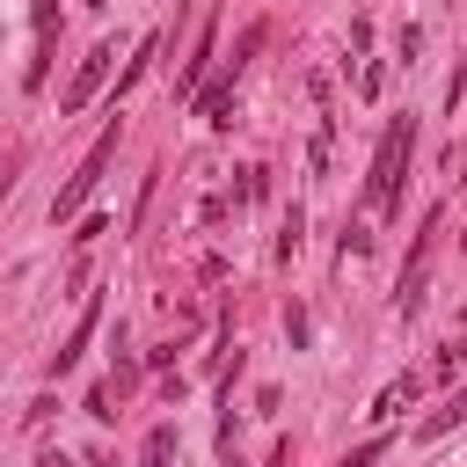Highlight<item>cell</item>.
I'll list each match as a JSON object with an SVG mask.
<instances>
[{
  "instance_id": "cell-10",
  "label": "cell",
  "mask_w": 467,
  "mask_h": 467,
  "mask_svg": "<svg viewBox=\"0 0 467 467\" xmlns=\"http://www.w3.org/2000/svg\"><path fill=\"white\" fill-rule=\"evenodd\" d=\"M379 452H387V438H365V445H350V452H343V460H336V467H372V460H379Z\"/></svg>"
},
{
  "instance_id": "cell-8",
  "label": "cell",
  "mask_w": 467,
  "mask_h": 467,
  "mask_svg": "<svg viewBox=\"0 0 467 467\" xmlns=\"http://www.w3.org/2000/svg\"><path fill=\"white\" fill-rule=\"evenodd\" d=\"M175 460V423H153L146 431V452H139V467H168Z\"/></svg>"
},
{
  "instance_id": "cell-6",
  "label": "cell",
  "mask_w": 467,
  "mask_h": 467,
  "mask_svg": "<svg viewBox=\"0 0 467 467\" xmlns=\"http://www.w3.org/2000/svg\"><path fill=\"white\" fill-rule=\"evenodd\" d=\"M460 423H467V387L445 394V409H431V416L416 423V438H445V431H460Z\"/></svg>"
},
{
  "instance_id": "cell-3",
  "label": "cell",
  "mask_w": 467,
  "mask_h": 467,
  "mask_svg": "<svg viewBox=\"0 0 467 467\" xmlns=\"http://www.w3.org/2000/svg\"><path fill=\"white\" fill-rule=\"evenodd\" d=\"M109 66H117V44H95V51H88V58L73 66V80H66L58 109H66V117H73V109H88V95H95V88L109 80Z\"/></svg>"
},
{
  "instance_id": "cell-9",
  "label": "cell",
  "mask_w": 467,
  "mask_h": 467,
  "mask_svg": "<svg viewBox=\"0 0 467 467\" xmlns=\"http://www.w3.org/2000/svg\"><path fill=\"white\" fill-rule=\"evenodd\" d=\"M153 51H161V36H146V44H139V58H131V66L117 73V95H131V88L146 80V66H153Z\"/></svg>"
},
{
  "instance_id": "cell-12",
  "label": "cell",
  "mask_w": 467,
  "mask_h": 467,
  "mask_svg": "<svg viewBox=\"0 0 467 467\" xmlns=\"http://www.w3.org/2000/svg\"><path fill=\"white\" fill-rule=\"evenodd\" d=\"M7 182H15V175H7V161H0V197H7Z\"/></svg>"
},
{
  "instance_id": "cell-2",
  "label": "cell",
  "mask_w": 467,
  "mask_h": 467,
  "mask_svg": "<svg viewBox=\"0 0 467 467\" xmlns=\"http://www.w3.org/2000/svg\"><path fill=\"white\" fill-rule=\"evenodd\" d=\"M109 161H117V124H102V139L80 153V168H73V175H66V190L51 197V226H58V219H73V212L95 197V182L109 175Z\"/></svg>"
},
{
  "instance_id": "cell-4",
  "label": "cell",
  "mask_w": 467,
  "mask_h": 467,
  "mask_svg": "<svg viewBox=\"0 0 467 467\" xmlns=\"http://www.w3.org/2000/svg\"><path fill=\"white\" fill-rule=\"evenodd\" d=\"M234 80H241V73H226V66H219V80H212V88H197V95H190V102H197V117H204V124H226V117H234Z\"/></svg>"
},
{
  "instance_id": "cell-7",
  "label": "cell",
  "mask_w": 467,
  "mask_h": 467,
  "mask_svg": "<svg viewBox=\"0 0 467 467\" xmlns=\"http://www.w3.org/2000/svg\"><path fill=\"white\" fill-rule=\"evenodd\" d=\"M204 66H212V29H204V36H197V51L182 58V80H175V88H182V95H197V88H204Z\"/></svg>"
},
{
  "instance_id": "cell-1",
  "label": "cell",
  "mask_w": 467,
  "mask_h": 467,
  "mask_svg": "<svg viewBox=\"0 0 467 467\" xmlns=\"http://www.w3.org/2000/svg\"><path fill=\"white\" fill-rule=\"evenodd\" d=\"M409 146H416V124L394 117V124L379 131V153H372V175H365V197H372L379 212L401 204V161H409Z\"/></svg>"
},
{
  "instance_id": "cell-5",
  "label": "cell",
  "mask_w": 467,
  "mask_h": 467,
  "mask_svg": "<svg viewBox=\"0 0 467 467\" xmlns=\"http://www.w3.org/2000/svg\"><path fill=\"white\" fill-rule=\"evenodd\" d=\"M95 321H102V299H88V306H80V321H73V336H66V350H51V372H73V365H80V350H88V336H95Z\"/></svg>"
},
{
  "instance_id": "cell-11",
  "label": "cell",
  "mask_w": 467,
  "mask_h": 467,
  "mask_svg": "<svg viewBox=\"0 0 467 467\" xmlns=\"http://www.w3.org/2000/svg\"><path fill=\"white\" fill-rule=\"evenodd\" d=\"M36 467H80V460H66V452L51 445V452H36Z\"/></svg>"
}]
</instances>
